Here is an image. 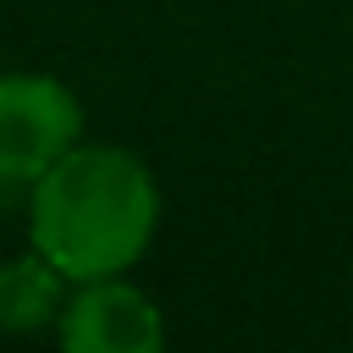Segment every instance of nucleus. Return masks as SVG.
<instances>
[{"mask_svg":"<svg viewBox=\"0 0 353 353\" xmlns=\"http://www.w3.org/2000/svg\"><path fill=\"white\" fill-rule=\"evenodd\" d=\"M160 232V182L121 143H72L28 188V248L66 281L127 276Z\"/></svg>","mask_w":353,"mask_h":353,"instance_id":"obj_1","label":"nucleus"},{"mask_svg":"<svg viewBox=\"0 0 353 353\" xmlns=\"http://www.w3.org/2000/svg\"><path fill=\"white\" fill-rule=\"evenodd\" d=\"M72 143L83 105L55 72H0V188H33Z\"/></svg>","mask_w":353,"mask_h":353,"instance_id":"obj_2","label":"nucleus"},{"mask_svg":"<svg viewBox=\"0 0 353 353\" xmlns=\"http://www.w3.org/2000/svg\"><path fill=\"white\" fill-rule=\"evenodd\" d=\"M55 336L72 353H160L165 314L138 281L94 276V281L66 287V303L55 314Z\"/></svg>","mask_w":353,"mask_h":353,"instance_id":"obj_3","label":"nucleus"},{"mask_svg":"<svg viewBox=\"0 0 353 353\" xmlns=\"http://www.w3.org/2000/svg\"><path fill=\"white\" fill-rule=\"evenodd\" d=\"M66 287L72 281L39 248H22V254L0 259V331L28 336V331L55 325V314L66 303Z\"/></svg>","mask_w":353,"mask_h":353,"instance_id":"obj_4","label":"nucleus"}]
</instances>
